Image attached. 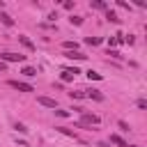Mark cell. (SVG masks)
Returning a JSON list of instances; mask_svg holds the SVG:
<instances>
[{
    "label": "cell",
    "mask_w": 147,
    "mask_h": 147,
    "mask_svg": "<svg viewBox=\"0 0 147 147\" xmlns=\"http://www.w3.org/2000/svg\"><path fill=\"white\" fill-rule=\"evenodd\" d=\"M99 122H101L99 115H94V113H85V110L80 113V126H83V124H99Z\"/></svg>",
    "instance_id": "obj_1"
},
{
    "label": "cell",
    "mask_w": 147,
    "mask_h": 147,
    "mask_svg": "<svg viewBox=\"0 0 147 147\" xmlns=\"http://www.w3.org/2000/svg\"><path fill=\"white\" fill-rule=\"evenodd\" d=\"M25 55L21 53H0V62H23Z\"/></svg>",
    "instance_id": "obj_2"
},
{
    "label": "cell",
    "mask_w": 147,
    "mask_h": 147,
    "mask_svg": "<svg viewBox=\"0 0 147 147\" xmlns=\"http://www.w3.org/2000/svg\"><path fill=\"white\" fill-rule=\"evenodd\" d=\"M9 87H14L18 92H34V87L30 83H23V80H9Z\"/></svg>",
    "instance_id": "obj_3"
},
{
    "label": "cell",
    "mask_w": 147,
    "mask_h": 147,
    "mask_svg": "<svg viewBox=\"0 0 147 147\" xmlns=\"http://www.w3.org/2000/svg\"><path fill=\"white\" fill-rule=\"evenodd\" d=\"M76 74H80L76 67H74V69H64V71H62V80H64V83H67V80H74Z\"/></svg>",
    "instance_id": "obj_4"
},
{
    "label": "cell",
    "mask_w": 147,
    "mask_h": 147,
    "mask_svg": "<svg viewBox=\"0 0 147 147\" xmlns=\"http://www.w3.org/2000/svg\"><path fill=\"white\" fill-rule=\"evenodd\" d=\"M37 101H39L41 106H46V108H57V101H55V99H51V96H39Z\"/></svg>",
    "instance_id": "obj_5"
},
{
    "label": "cell",
    "mask_w": 147,
    "mask_h": 147,
    "mask_svg": "<svg viewBox=\"0 0 147 147\" xmlns=\"http://www.w3.org/2000/svg\"><path fill=\"white\" fill-rule=\"evenodd\" d=\"M64 57H69V60H85L87 55H83L80 51H67V53H64Z\"/></svg>",
    "instance_id": "obj_6"
},
{
    "label": "cell",
    "mask_w": 147,
    "mask_h": 147,
    "mask_svg": "<svg viewBox=\"0 0 147 147\" xmlns=\"http://www.w3.org/2000/svg\"><path fill=\"white\" fill-rule=\"evenodd\" d=\"M18 41H21V44H23V46H25L28 51H34V44H32V41H30V39L25 37V34H18Z\"/></svg>",
    "instance_id": "obj_7"
},
{
    "label": "cell",
    "mask_w": 147,
    "mask_h": 147,
    "mask_svg": "<svg viewBox=\"0 0 147 147\" xmlns=\"http://www.w3.org/2000/svg\"><path fill=\"white\" fill-rule=\"evenodd\" d=\"M110 142H113V145H119V147H129V142H126V140H122L117 133H113V136H110Z\"/></svg>",
    "instance_id": "obj_8"
},
{
    "label": "cell",
    "mask_w": 147,
    "mask_h": 147,
    "mask_svg": "<svg viewBox=\"0 0 147 147\" xmlns=\"http://www.w3.org/2000/svg\"><path fill=\"white\" fill-rule=\"evenodd\" d=\"M85 96H90V99H96V101H103V94H101L99 90H90V92H85Z\"/></svg>",
    "instance_id": "obj_9"
},
{
    "label": "cell",
    "mask_w": 147,
    "mask_h": 147,
    "mask_svg": "<svg viewBox=\"0 0 147 147\" xmlns=\"http://www.w3.org/2000/svg\"><path fill=\"white\" fill-rule=\"evenodd\" d=\"M0 21H2V23H5V25H9V28H11V25H14V18H11V16H9V14H5V11H0Z\"/></svg>",
    "instance_id": "obj_10"
},
{
    "label": "cell",
    "mask_w": 147,
    "mask_h": 147,
    "mask_svg": "<svg viewBox=\"0 0 147 147\" xmlns=\"http://www.w3.org/2000/svg\"><path fill=\"white\" fill-rule=\"evenodd\" d=\"M90 7H94V9H108V5H106L103 0H92Z\"/></svg>",
    "instance_id": "obj_11"
},
{
    "label": "cell",
    "mask_w": 147,
    "mask_h": 147,
    "mask_svg": "<svg viewBox=\"0 0 147 147\" xmlns=\"http://www.w3.org/2000/svg\"><path fill=\"white\" fill-rule=\"evenodd\" d=\"M106 18H108V21H113V23H119V18H117V14H115V11H110V9L106 11Z\"/></svg>",
    "instance_id": "obj_12"
},
{
    "label": "cell",
    "mask_w": 147,
    "mask_h": 147,
    "mask_svg": "<svg viewBox=\"0 0 147 147\" xmlns=\"http://www.w3.org/2000/svg\"><path fill=\"white\" fill-rule=\"evenodd\" d=\"M62 46H64L67 51H78V44H76V41H64Z\"/></svg>",
    "instance_id": "obj_13"
},
{
    "label": "cell",
    "mask_w": 147,
    "mask_h": 147,
    "mask_svg": "<svg viewBox=\"0 0 147 147\" xmlns=\"http://www.w3.org/2000/svg\"><path fill=\"white\" fill-rule=\"evenodd\" d=\"M23 74H25L28 78H32V76H37V69H34V67H25V69H23Z\"/></svg>",
    "instance_id": "obj_14"
},
{
    "label": "cell",
    "mask_w": 147,
    "mask_h": 147,
    "mask_svg": "<svg viewBox=\"0 0 147 147\" xmlns=\"http://www.w3.org/2000/svg\"><path fill=\"white\" fill-rule=\"evenodd\" d=\"M87 78H90V80H101V74H96V71L90 69V71H87Z\"/></svg>",
    "instance_id": "obj_15"
},
{
    "label": "cell",
    "mask_w": 147,
    "mask_h": 147,
    "mask_svg": "<svg viewBox=\"0 0 147 147\" xmlns=\"http://www.w3.org/2000/svg\"><path fill=\"white\" fill-rule=\"evenodd\" d=\"M69 96H71V99H83L85 92H83V90H78V92H69Z\"/></svg>",
    "instance_id": "obj_16"
},
{
    "label": "cell",
    "mask_w": 147,
    "mask_h": 147,
    "mask_svg": "<svg viewBox=\"0 0 147 147\" xmlns=\"http://www.w3.org/2000/svg\"><path fill=\"white\" fill-rule=\"evenodd\" d=\"M14 129H16V131H21V133H28V126H25V124H21V122H16V124H14Z\"/></svg>",
    "instance_id": "obj_17"
},
{
    "label": "cell",
    "mask_w": 147,
    "mask_h": 147,
    "mask_svg": "<svg viewBox=\"0 0 147 147\" xmlns=\"http://www.w3.org/2000/svg\"><path fill=\"white\" fill-rule=\"evenodd\" d=\"M85 41H87V44H90V46H96V44H99V41H101V39H99V37H87V39H85Z\"/></svg>",
    "instance_id": "obj_18"
},
{
    "label": "cell",
    "mask_w": 147,
    "mask_h": 147,
    "mask_svg": "<svg viewBox=\"0 0 147 147\" xmlns=\"http://www.w3.org/2000/svg\"><path fill=\"white\" fill-rule=\"evenodd\" d=\"M69 21H71V25H80V23H83V18H80V16H71Z\"/></svg>",
    "instance_id": "obj_19"
},
{
    "label": "cell",
    "mask_w": 147,
    "mask_h": 147,
    "mask_svg": "<svg viewBox=\"0 0 147 147\" xmlns=\"http://www.w3.org/2000/svg\"><path fill=\"white\" fill-rule=\"evenodd\" d=\"M117 126H119V129H122V131H129V124H126V122H124V119H119V122H117Z\"/></svg>",
    "instance_id": "obj_20"
},
{
    "label": "cell",
    "mask_w": 147,
    "mask_h": 147,
    "mask_svg": "<svg viewBox=\"0 0 147 147\" xmlns=\"http://www.w3.org/2000/svg\"><path fill=\"white\" fill-rule=\"evenodd\" d=\"M57 131L64 133V136H74V131H69V129H64V126H57Z\"/></svg>",
    "instance_id": "obj_21"
},
{
    "label": "cell",
    "mask_w": 147,
    "mask_h": 147,
    "mask_svg": "<svg viewBox=\"0 0 147 147\" xmlns=\"http://www.w3.org/2000/svg\"><path fill=\"white\" fill-rule=\"evenodd\" d=\"M57 117H69V110H55Z\"/></svg>",
    "instance_id": "obj_22"
},
{
    "label": "cell",
    "mask_w": 147,
    "mask_h": 147,
    "mask_svg": "<svg viewBox=\"0 0 147 147\" xmlns=\"http://www.w3.org/2000/svg\"><path fill=\"white\" fill-rule=\"evenodd\" d=\"M138 108H142V110H145V108H147V101H145V99H138Z\"/></svg>",
    "instance_id": "obj_23"
},
{
    "label": "cell",
    "mask_w": 147,
    "mask_h": 147,
    "mask_svg": "<svg viewBox=\"0 0 147 147\" xmlns=\"http://www.w3.org/2000/svg\"><path fill=\"white\" fill-rule=\"evenodd\" d=\"M129 147H138V145H129Z\"/></svg>",
    "instance_id": "obj_24"
}]
</instances>
